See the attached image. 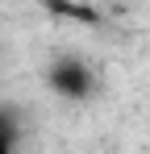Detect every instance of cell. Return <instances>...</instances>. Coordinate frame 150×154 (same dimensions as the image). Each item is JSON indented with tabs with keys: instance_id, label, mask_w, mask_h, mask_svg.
Returning <instances> with one entry per match:
<instances>
[{
	"instance_id": "obj_1",
	"label": "cell",
	"mask_w": 150,
	"mask_h": 154,
	"mask_svg": "<svg viewBox=\"0 0 150 154\" xmlns=\"http://www.w3.org/2000/svg\"><path fill=\"white\" fill-rule=\"evenodd\" d=\"M42 83L54 100L63 104H92L104 92V79H100V67L79 50H54L46 58V71H42Z\"/></svg>"
},
{
	"instance_id": "obj_2",
	"label": "cell",
	"mask_w": 150,
	"mask_h": 154,
	"mask_svg": "<svg viewBox=\"0 0 150 154\" xmlns=\"http://www.w3.org/2000/svg\"><path fill=\"white\" fill-rule=\"evenodd\" d=\"M21 142H25V117H21V108L0 100V154L17 150Z\"/></svg>"
},
{
	"instance_id": "obj_3",
	"label": "cell",
	"mask_w": 150,
	"mask_h": 154,
	"mask_svg": "<svg viewBox=\"0 0 150 154\" xmlns=\"http://www.w3.org/2000/svg\"><path fill=\"white\" fill-rule=\"evenodd\" d=\"M8 4H46V0H8Z\"/></svg>"
}]
</instances>
